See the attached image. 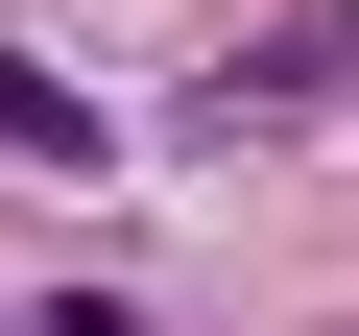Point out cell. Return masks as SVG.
Masks as SVG:
<instances>
[{
	"instance_id": "obj_1",
	"label": "cell",
	"mask_w": 359,
	"mask_h": 336,
	"mask_svg": "<svg viewBox=\"0 0 359 336\" xmlns=\"http://www.w3.org/2000/svg\"><path fill=\"white\" fill-rule=\"evenodd\" d=\"M311 96H359V0H287L240 72H192V144H264V120H311Z\"/></svg>"
},
{
	"instance_id": "obj_2",
	"label": "cell",
	"mask_w": 359,
	"mask_h": 336,
	"mask_svg": "<svg viewBox=\"0 0 359 336\" xmlns=\"http://www.w3.org/2000/svg\"><path fill=\"white\" fill-rule=\"evenodd\" d=\"M0 144H25V168H96V96H72V72H25V49H0Z\"/></svg>"
},
{
	"instance_id": "obj_3",
	"label": "cell",
	"mask_w": 359,
	"mask_h": 336,
	"mask_svg": "<svg viewBox=\"0 0 359 336\" xmlns=\"http://www.w3.org/2000/svg\"><path fill=\"white\" fill-rule=\"evenodd\" d=\"M25 336H48V312H25Z\"/></svg>"
}]
</instances>
